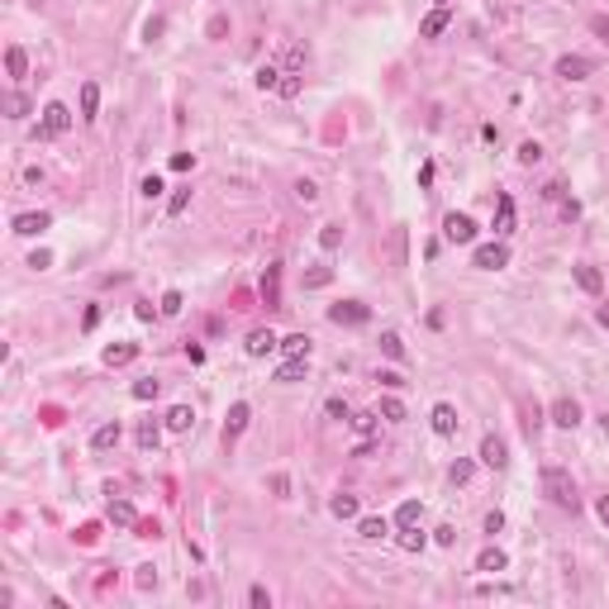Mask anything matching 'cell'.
<instances>
[{"label":"cell","mask_w":609,"mask_h":609,"mask_svg":"<svg viewBox=\"0 0 609 609\" xmlns=\"http://www.w3.org/2000/svg\"><path fill=\"white\" fill-rule=\"evenodd\" d=\"M543 495L557 505V510H576L581 495H576V481H571V471H561V466H543Z\"/></svg>","instance_id":"1"},{"label":"cell","mask_w":609,"mask_h":609,"mask_svg":"<svg viewBox=\"0 0 609 609\" xmlns=\"http://www.w3.org/2000/svg\"><path fill=\"white\" fill-rule=\"evenodd\" d=\"M67 128H72V110H67L62 100H53L48 110H43V124H38V138H62Z\"/></svg>","instance_id":"2"},{"label":"cell","mask_w":609,"mask_h":609,"mask_svg":"<svg viewBox=\"0 0 609 609\" xmlns=\"http://www.w3.org/2000/svg\"><path fill=\"white\" fill-rule=\"evenodd\" d=\"M510 262V248L505 243H481L476 253H471V267H481V272H500Z\"/></svg>","instance_id":"3"},{"label":"cell","mask_w":609,"mask_h":609,"mask_svg":"<svg viewBox=\"0 0 609 609\" xmlns=\"http://www.w3.org/2000/svg\"><path fill=\"white\" fill-rule=\"evenodd\" d=\"M329 319L334 324H348V329H357V324H367L371 319V309L362 300H338L334 309H329Z\"/></svg>","instance_id":"4"},{"label":"cell","mask_w":609,"mask_h":609,"mask_svg":"<svg viewBox=\"0 0 609 609\" xmlns=\"http://www.w3.org/2000/svg\"><path fill=\"white\" fill-rule=\"evenodd\" d=\"M443 238L448 243H476V219L471 214H448L443 219Z\"/></svg>","instance_id":"5"},{"label":"cell","mask_w":609,"mask_h":609,"mask_svg":"<svg viewBox=\"0 0 609 609\" xmlns=\"http://www.w3.org/2000/svg\"><path fill=\"white\" fill-rule=\"evenodd\" d=\"M481 462L490 466V471H505V466H510V448H505V438L485 433V438H481Z\"/></svg>","instance_id":"6"},{"label":"cell","mask_w":609,"mask_h":609,"mask_svg":"<svg viewBox=\"0 0 609 609\" xmlns=\"http://www.w3.org/2000/svg\"><path fill=\"white\" fill-rule=\"evenodd\" d=\"M43 229H53V214H43V209H29V214H15V234H19V238H38Z\"/></svg>","instance_id":"7"},{"label":"cell","mask_w":609,"mask_h":609,"mask_svg":"<svg viewBox=\"0 0 609 609\" xmlns=\"http://www.w3.org/2000/svg\"><path fill=\"white\" fill-rule=\"evenodd\" d=\"M552 424H557V429H576V424H581V405L571 400V395L552 400Z\"/></svg>","instance_id":"8"},{"label":"cell","mask_w":609,"mask_h":609,"mask_svg":"<svg viewBox=\"0 0 609 609\" xmlns=\"http://www.w3.org/2000/svg\"><path fill=\"white\" fill-rule=\"evenodd\" d=\"M262 300L272 304V309H281V262H272V267H267V272H262Z\"/></svg>","instance_id":"9"},{"label":"cell","mask_w":609,"mask_h":609,"mask_svg":"<svg viewBox=\"0 0 609 609\" xmlns=\"http://www.w3.org/2000/svg\"><path fill=\"white\" fill-rule=\"evenodd\" d=\"M248 419H253V410H248V400L229 405V419H224V443H234L243 429H248Z\"/></svg>","instance_id":"10"},{"label":"cell","mask_w":609,"mask_h":609,"mask_svg":"<svg viewBox=\"0 0 609 609\" xmlns=\"http://www.w3.org/2000/svg\"><path fill=\"white\" fill-rule=\"evenodd\" d=\"M243 348H248V357H267V353H272V348H281V338H276L272 329H253V334H248V343H243Z\"/></svg>","instance_id":"11"},{"label":"cell","mask_w":609,"mask_h":609,"mask_svg":"<svg viewBox=\"0 0 609 609\" xmlns=\"http://www.w3.org/2000/svg\"><path fill=\"white\" fill-rule=\"evenodd\" d=\"M571 276H576V286L586 290V295H600V290H605V276L595 272L591 262H576V267H571Z\"/></svg>","instance_id":"12"},{"label":"cell","mask_w":609,"mask_h":609,"mask_svg":"<svg viewBox=\"0 0 609 609\" xmlns=\"http://www.w3.org/2000/svg\"><path fill=\"white\" fill-rule=\"evenodd\" d=\"M591 72H595L591 57H561V62H557V77L561 81H586Z\"/></svg>","instance_id":"13"},{"label":"cell","mask_w":609,"mask_h":609,"mask_svg":"<svg viewBox=\"0 0 609 609\" xmlns=\"http://www.w3.org/2000/svg\"><path fill=\"white\" fill-rule=\"evenodd\" d=\"M433 433H438V438H452V433H457V410H452V405H433Z\"/></svg>","instance_id":"14"},{"label":"cell","mask_w":609,"mask_h":609,"mask_svg":"<svg viewBox=\"0 0 609 609\" xmlns=\"http://www.w3.org/2000/svg\"><path fill=\"white\" fill-rule=\"evenodd\" d=\"M138 357V343H110L105 348V367H128Z\"/></svg>","instance_id":"15"},{"label":"cell","mask_w":609,"mask_h":609,"mask_svg":"<svg viewBox=\"0 0 609 609\" xmlns=\"http://www.w3.org/2000/svg\"><path fill=\"white\" fill-rule=\"evenodd\" d=\"M96 114H100V86L81 81V119H96Z\"/></svg>","instance_id":"16"},{"label":"cell","mask_w":609,"mask_h":609,"mask_svg":"<svg viewBox=\"0 0 609 609\" xmlns=\"http://www.w3.org/2000/svg\"><path fill=\"white\" fill-rule=\"evenodd\" d=\"M191 424H195V410H191V405H172V410H167V429H172V433H186Z\"/></svg>","instance_id":"17"},{"label":"cell","mask_w":609,"mask_h":609,"mask_svg":"<svg viewBox=\"0 0 609 609\" xmlns=\"http://www.w3.org/2000/svg\"><path fill=\"white\" fill-rule=\"evenodd\" d=\"M91 448H96V452H110V448H119V424H100V429L91 433Z\"/></svg>","instance_id":"18"},{"label":"cell","mask_w":609,"mask_h":609,"mask_svg":"<svg viewBox=\"0 0 609 609\" xmlns=\"http://www.w3.org/2000/svg\"><path fill=\"white\" fill-rule=\"evenodd\" d=\"M304 362H309V357H286V362L276 367V381H281V385H295V381L304 376Z\"/></svg>","instance_id":"19"},{"label":"cell","mask_w":609,"mask_h":609,"mask_svg":"<svg viewBox=\"0 0 609 609\" xmlns=\"http://www.w3.org/2000/svg\"><path fill=\"white\" fill-rule=\"evenodd\" d=\"M110 524H119V529H133V524H138V514H133L128 500H110Z\"/></svg>","instance_id":"20"},{"label":"cell","mask_w":609,"mask_h":609,"mask_svg":"<svg viewBox=\"0 0 609 609\" xmlns=\"http://www.w3.org/2000/svg\"><path fill=\"white\" fill-rule=\"evenodd\" d=\"M5 72H10V81H24V72H29L24 48H5Z\"/></svg>","instance_id":"21"},{"label":"cell","mask_w":609,"mask_h":609,"mask_svg":"<svg viewBox=\"0 0 609 609\" xmlns=\"http://www.w3.org/2000/svg\"><path fill=\"white\" fill-rule=\"evenodd\" d=\"M329 510H334V519H357V495H348V490H338V495L329 500Z\"/></svg>","instance_id":"22"},{"label":"cell","mask_w":609,"mask_h":609,"mask_svg":"<svg viewBox=\"0 0 609 609\" xmlns=\"http://www.w3.org/2000/svg\"><path fill=\"white\" fill-rule=\"evenodd\" d=\"M505 566H510V557L500 547H485L481 557H476V571H505Z\"/></svg>","instance_id":"23"},{"label":"cell","mask_w":609,"mask_h":609,"mask_svg":"<svg viewBox=\"0 0 609 609\" xmlns=\"http://www.w3.org/2000/svg\"><path fill=\"white\" fill-rule=\"evenodd\" d=\"M162 443V429H158V419H143V424H138V448L143 452H153Z\"/></svg>","instance_id":"24"},{"label":"cell","mask_w":609,"mask_h":609,"mask_svg":"<svg viewBox=\"0 0 609 609\" xmlns=\"http://www.w3.org/2000/svg\"><path fill=\"white\" fill-rule=\"evenodd\" d=\"M514 229V200L510 195H500V205H495V234H510Z\"/></svg>","instance_id":"25"},{"label":"cell","mask_w":609,"mask_h":609,"mask_svg":"<svg viewBox=\"0 0 609 609\" xmlns=\"http://www.w3.org/2000/svg\"><path fill=\"white\" fill-rule=\"evenodd\" d=\"M443 29H448V5H438V10L424 19V29H419V33H424V38H438Z\"/></svg>","instance_id":"26"},{"label":"cell","mask_w":609,"mask_h":609,"mask_svg":"<svg viewBox=\"0 0 609 609\" xmlns=\"http://www.w3.org/2000/svg\"><path fill=\"white\" fill-rule=\"evenodd\" d=\"M419 514H424V505H419V500H405L400 510H395V524H400V529H415Z\"/></svg>","instance_id":"27"},{"label":"cell","mask_w":609,"mask_h":609,"mask_svg":"<svg viewBox=\"0 0 609 609\" xmlns=\"http://www.w3.org/2000/svg\"><path fill=\"white\" fill-rule=\"evenodd\" d=\"M304 62H309V53H304L300 43H290V48H286V57H281V72H290V77H295V72H300Z\"/></svg>","instance_id":"28"},{"label":"cell","mask_w":609,"mask_h":609,"mask_svg":"<svg viewBox=\"0 0 609 609\" xmlns=\"http://www.w3.org/2000/svg\"><path fill=\"white\" fill-rule=\"evenodd\" d=\"M281 77H286V72H281V67H276V62L257 67V86H262V91H276V86H281Z\"/></svg>","instance_id":"29"},{"label":"cell","mask_w":609,"mask_h":609,"mask_svg":"<svg viewBox=\"0 0 609 609\" xmlns=\"http://www.w3.org/2000/svg\"><path fill=\"white\" fill-rule=\"evenodd\" d=\"M329 281H334V267H309L304 272V290H324Z\"/></svg>","instance_id":"30"},{"label":"cell","mask_w":609,"mask_h":609,"mask_svg":"<svg viewBox=\"0 0 609 609\" xmlns=\"http://www.w3.org/2000/svg\"><path fill=\"white\" fill-rule=\"evenodd\" d=\"M281 353H286V357H309V338H304V334L281 338Z\"/></svg>","instance_id":"31"},{"label":"cell","mask_w":609,"mask_h":609,"mask_svg":"<svg viewBox=\"0 0 609 609\" xmlns=\"http://www.w3.org/2000/svg\"><path fill=\"white\" fill-rule=\"evenodd\" d=\"M381 353L390 357V362H405V338L400 334H381Z\"/></svg>","instance_id":"32"},{"label":"cell","mask_w":609,"mask_h":609,"mask_svg":"<svg viewBox=\"0 0 609 609\" xmlns=\"http://www.w3.org/2000/svg\"><path fill=\"white\" fill-rule=\"evenodd\" d=\"M357 533H362L367 543H376V538H385V519H376V514H371V519H362V524H357Z\"/></svg>","instance_id":"33"},{"label":"cell","mask_w":609,"mask_h":609,"mask_svg":"<svg viewBox=\"0 0 609 609\" xmlns=\"http://www.w3.org/2000/svg\"><path fill=\"white\" fill-rule=\"evenodd\" d=\"M381 419H390V424H400V419H405V405L395 400V395H385V400H381Z\"/></svg>","instance_id":"34"},{"label":"cell","mask_w":609,"mask_h":609,"mask_svg":"<svg viewBox=\"0 0 609 609\" xmlns=\"http://www.w3.org/2000/svg\"><path fill=\"white\" fill-rule=\"evenodd\" d=\"M338 243H343V229H338V224H324V229H319V248H329V253H334Z\"/></svg>","instance_id":"35"},{"label":"cell","mask_w":609,"mask_h":609,"mask_svg":"<svg viewBox=\"0 0 609 609\" xmlns=\"http://www.w3.org/2000/svg\"><path fill=\"white\" fill-rule=\"evenodd\" d=\"M158 390L162 385L153 381V376H148V381H133V400H158Z\"/></svg>","instance_id":"36"},{"label":"cell","mask_w":609,"mask_h":609,"mask_svg":"<svg viewBox=\"0 0 609 609\" xmlns=\"http://www.w3.org/2000/svg\"><path fill=\"white\" fill-rule=\"evenodd\" d=\"M181 304H186V300H181V290H167V295H162V304H158V309H162V314H167V319H172V314H181Z\"/></svg>","instance_id":"37"},{"label":"cell","mask_w":609,"mask_h":609,"mask_svg":"<svg viewBox=\"0 0 609 609\" xmlns=\"http://www.w3.org/2000/svg\"><path fill=\"white\" fill-rule=\"evenodd\" d=\"M400 547H405V552H419V547H424V533H419V524H415V529H400Z\"/></svg>","instance_id":"38"},{"label":"cell","mask_w":609,"mask_h":609,"mask_svg":"<svg viewBox=\"0 0 609 609\" xmlns=\"http://www.w3.org/2000/svg\"><path fill=\"white\" fill-rule=\"evenodd\" d=\"M348 424H353V429L362 433V438H371V433H376V415H353Z\"/></svg>","instance_id":"39"},{"label":"cell","mask_w":609,"mask_h":609,"mask_svg":"<svg viewBox=\"0 0 609 609\" xmlns=\"http://www.w3.org/2000/svg\"><path fill=\"white\" fill-rule=\"evenodd\" d=\"M248 605H253V609H272V595H267V586H253V591H248Z\"/></svg>","instance_id":"40"},{"label":"cell","mask_w":609,"mask_h":609,"mask_svg":"<svg viewBox=\"0 0 609 609\" xmlns=\"http://www.w3.org/2000/svg\"><path fill=\"white\" fill-rule=\"evenodd\" d=\"M448 481H452V485H466V481H471V462H452Z\"/></svg>","instance_id":"41"},{"label":"cell","mask_w":609,"mask_h":609,"mask_svg":"<svg viewBox=\"0 0 609 609\" xmlns=\"http://www.w3.org/2000/svg\"><path fill=\"white\" fill-rule=\"evenodd\" d=\"M276 91H281V96H286V100H295V96H300V77H290V72H286V77H281V86H276Z\"/></svg>","instance_id":"42"},{"label":"cell","mask_w":609,"mask_h":609,"mask_svg":"<svg viewBox=\"0 0 609 609\" xmlns=\"http://www.w3.org/2000/svg\"><path fill=\"white\" fill-rule=\"evenodd\" d=\"M5 110H10V119H24V114H29V100H24V96H10V100H5Z\"/></svg>","instance_id":"43"},{"label":"cell","mask_w":609,"mask_h":609,"mask_svg":"<svg viewBox=\"0 0 609 609\" xmlns=\"http://www.w3.org/2000/svg\"><path fill=\"white\" fill-rule=\"evenodd\" d=\"M186 205H191V191H177L167 200V214H186Z\"/></svg>","instance_id":"44"},{"label":"cell","mask_w":609,"mask_h":609,"mask_svg":"<svg viewBox=\"0 0 609 609\" xmlns=\"http://www.w3.org/2000/svg\"><path fill=\"white\" fill-rule=\"evenodd\" d=\"M538 158H543V148L538 143H519V162H524V167H533Z\"/></svg>","instance_id":"45"},{"label":"cell","mask_w":609,"mask_h":609,"mask_svg":"<svg viewBox=\"0 0 609 609\" xmlns=\"http://www.w3.org/2000/svg\"><path fill=\"white\" fill-rule=\"evenodd\" d=\"M138 591H153V586H158V571H153V566H138Z\"/></svg>","instance_id":"46"},{"label":"cell","mask_w":609,"mask_h":609,"mask_svg":"<svg viewBox=\"0 0 609 609\" xmlns=\"http://www.w3.org/2000/svg\"><path fill=\"white\" fill-rule=\"evenodd\" d=\"M195 167V153H172V172H191Z\"/></svg>","instance_id":"47"},{"label":"cell","mask_w":609,"mask_h":609,"mask_svg":"<svg viewBox=\"0 0 609 609\" xmlns=\"http://www.w3.org/2000/svg\"><path fill=\"white\" fill-rule=\"evenodd\" d=\"M314 195H319V191H314V181H295V200H304V205H309Z\"/></svg>","instance_id":"48"},{"label":"cell","mask_w":609,"mask_h":609,"mask_svg":"<svg viewBox=\"0 0 609 609\" xmlns=\"http://www.w3.org/2000/svg\"><path fill=\"white\" fill-rule=\"evenodd\" d=\"M376 381H381V385H385V390H400V385H405V376H400V371H381V376H376Z\"/></svg>","instance_id":"49"},{"label":"cell","mask_w":609,"mask_h":609,"mask_svg":"<svg viewBox=\"0 0 609 609\" xmlns=\"http://www.w3.org/2000/svg\"><path fill=\"white\" fill-rule=\"evenodd\" d=\"M133 529H138V538H158V519H138V524H133Z\"/></svg>","instance_id":"50"},{"label":"cell","mask_w":609,"mask_h":609,"mask_svg":"<svg viewBox=\"0 0 609 609\" xmlns=\"http://www.w3.org/2000/svg\"><path fill=\"white\" fill-rule=\"evenodd\" d=\"M324 410H329V419H353V410H348V405H343V400H329V405H324Z\"/></svg>","instance_id":"51"},{"label":"cell","mask_w":609,"mask_h":609,"mask_svg":"<svg viewBox=\"0 0 609 609\" xmlns=\"http://www.w3.org/2000/svg\"><path fill=\"white\" fill-rule=\"evenodd\" d=\"M138 191H143L148 200H153V195H162V177H143V186H138Z\"/></svg>","instance_id":"52"},{"label":"cell","mask_w":609,"mask_h":609,"mask_svg":"<svg viewBox=\"0 0 609 609\" xmlns=\"http://www.w3.org/2000/svg\"><path fill=\"white\" fill-rule=\"evenodd\" d=\"M224 33H229V19L214 15V19H209V38H224Z\"/></svg>","instance_id":"53"},{"label":"cell","mask_w":609,"mask_h":609,"mask_svg":"<svg viewBox=\"0 0 609 609\" xmlns=\"http://www.w3.org/2000/svg\"><path fill=\"white\" fill-rule=\"evenodd\" d=\"M500 529H505V514H500V510L485 514V533H500Z\"/></svg>","instance_id":"54"},{"label":"cell","mask_w":609,"mask_h":609,"mask_svg":"<svg viewBox=\"0 0 609 609\" xmlns=\"http://www.w3.org/2000/svg\"><path fill=\"white\" fill-rule=\"evenodd\" d=\"M29 267H38V272H43V267H53V253H43V248H38V253L29 257Z\"/></svg>","instance_id":"55"},{"label":"cell","mask_w":609,"mask_h":609,"mask_svg":"<svg viewBox=\"0 0 609 609\" xmlns=\"http://www.w3.org/2000/svg\"><path fill=\"white\" fill-rule=\"evenodd\" d=\"M433 538H438V543H443V547H452V543H457V533H452L448 524H443V529H433Z\"/></svg>","instance_id":"56"},{"label":"cell","mask_w":609,"mask_h":609,"mask_svg":"<svg viewBox=\"0 0 609 609\" xmlns=\"http://www.w3.org/2000/svg\"><path fill=\"white\" fill-rule=\"evenodd\" d=\"M591 29H595V33H600V38L609 43V19H605V15H595V19H591Z\"/></svg>","instance_id":"57"},{"label":"cell","mask_w":609,"mask_h":609,"mask_svg":"<svg viewBox=\"0 0 609 609\" xmlns=\"http://www.w3.org/2000/svg\"><path fill=\"white\" fill-rule=\"evenodd\" d=\"M272 490H276V495H290V481H286V476H281V471H276V476H272Z\"/></svg>","instance_id":"58"},{"label":"cell","mask_w":609,"mask_h":609,"mask_svg":"<svg viewBox=\"0 0 609 609\" xmlns=\"http://www.w3.org/2000/svg\"><path fill=\"white\" fill-rule=\"evenodd\" d=\"M595 514H600V524L609 529V495H600V505H595Z\"/></svg>","instance_id":"59"},{"label":"cell","mask_w":609,"mask_h":609,"mask_svg":"<svg viewBox=\"0 0 609 609\" xmlns=\"http://www.w3.org/2000/svg\"><path fill=\"white\" fill-rule=\"evenodd\" d=\"M600 429H605V438H609V415H605V419H600Z\"/></svg>","instance_id":"60"},{"label":"cell","mask_w":609,"mask_h":609,"mask_svg":"<svg viewBox=\"0 0 609 609\" xmlns=\"http://www.w3.org/2000/svg\"><path fill=\"white\" fill-rule=\"evenodd\" d=\"M443 5H452V0H443Z\"/></svg>","instance_id":"61"}]
</instances>
